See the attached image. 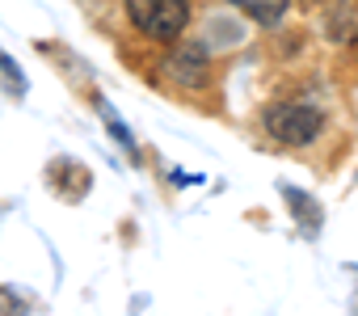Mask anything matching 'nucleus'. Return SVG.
Instances as JSON below:
<instances>
[{"label":"nucleus","instance_id":"5","mask_svg":"<svg viewBox=\"0 0 358 316\" xmlns=\"http://www.w3.org/2000/svg\"><path fill=\"white\" fill-rule=\"evenodd\" d=\"M282 194H287V203L291 207H299V211H291L295 220H303V232L308 236H316V228H320V207H316V199H308L303 190H291V186H282Z\"/></svg>","mask_w":358,"mask_h":316},{"label":"nucleus","instance_id":"1","mask_svg":"<svg viewBox=\"0 0 358 316\" xmlns=\"http://www.w3.org/2000/svg\"><path fill=\"white\" fill-rule=\"evenodd\" d=\"M262 122H266V131H270L278 143H287V148H308V143H316L320 131H324V114H320L316 106H303V101H274V106H266Z\"/></svg>","mask_w":358,"mask_h":316},{"label":"nucleus","instance_id":"4","mask_svg":"<svg viewBox=\"0 0 358 316\" xmlns=\"http://www.w3.org/2000/svg\"><path fill=\"white\" fill-rule=\"evenodd\" d=\"M228 5H236L245 17H253L257 26H278L287 13H291V0H228Z\"/></svg>","mask_w":358,"mask_h":316},{"label":"nucleus","instance_id":"6","mask_svg":"<svg viewBox=\"0 0 358 316\" xmlns=\"http://www.w3.org/2000/svg\"><path fill=\"white\" fill-rule=\"evenodd\" d=\"M0 308H9V312H22L26 303H22V299H13L9 291H0Z\"/></svg>","mask_w":358,"mask_h":316},{"label":"nucleus","instance_id":"3","mask_svg":"<svg viewBox=\"0 0 358 316\" xmlns=\"http://www.w3.org/2000/svg\"><path fill=\"white\" fill-rule=\"evenodd\" d=\"M169 76L182 85H207V55L199 47H182L169 59Z\"/></svg>","mask_w":358,"mask_h":316},{"label":"nucleus","instance_id":"2","mask_svg":"<svg viewBox=\"0 0 358 316\" xmlns=\"http://www.w3.org/2000/svg\"><path fill=\"white\" fill-rule=\"evenodd\" d=\"M131 26L152 43H173L190 22V0H127Z\"/></svg>","mask_w":358,"mask_h":316}]
</instances>
